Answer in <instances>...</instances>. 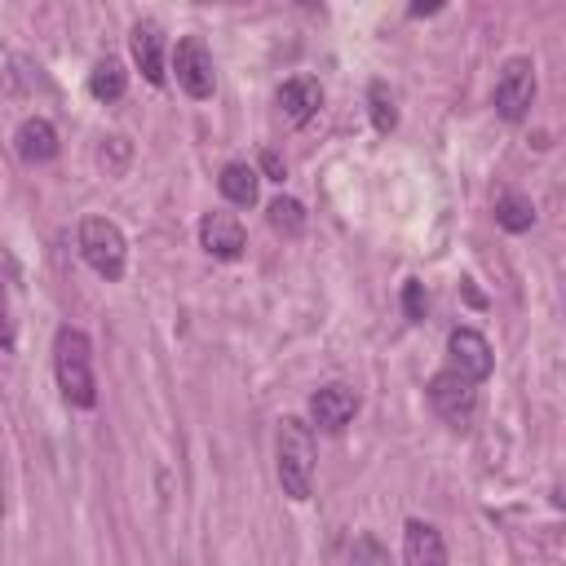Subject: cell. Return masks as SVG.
I'll return each mask as SVG.
<instances>
[{
  "label": "cell",
  "instance_id": "8fae6325",
  "mask_svg": "<svg viewBox=\"0 0 566 566\" xmlns=\"http://www.w3.org/2000/svg\"><path fill=\"white\" fill-rule=\"evenodd\" d=\"M402 566H447V544L433 522L411 517L402 526Z\"/></svg>",
  "mask_w": 566,
  "mask_h": 566
},
{
  "label": "cell",
  "instance_id": "7402d4cb",
  "mask_svg": "<svg viewBox=\"0 0 566 566\" xmlns=\"http://www.w3.org/2000/svg\"><path fill=\"white\" fill-rule=\"evenodd\" d=\"M261 168H265L270 181H283V159H279L274 150H261Z\"/></svg>",
  "mask_w": 566,
  "mask_h": 566
},
{
  "label": "cell",
  "instance_id": "44dd1931",
  "mask_svg": "<svg viewBox=\"0 0 566 566\" xmlns=\"http://www.w3.org/2000/svg\"><path fill=\"white\" fill-rule=\"evenodd\" d=\"M0 349H13V305H9V283L0 274Z\"/></svg>",
  "mask_w": 566,
  "mask_h": 566
},
{
  "label": "cell",
  "instance_id": "9c48e42d",
  "mask_svg": "<svg viewBox=\"0 0 566 566\" xmlns=\"http://www.w3.org/2000/svg\"><path fill=\"white\" fill-rule=\"evenodd\" d=\"M199 243H203V252H212L217 261H234V256L243 252L248 234H243V221H239L234 212H203V221H199Z\"/></svg>",
  "mask_w": 566,
  "mask_h": 566
},
{
  "label": "cell",
  "instance_id": "30bf717a",
  "mask_svg": "<svg viewBox=\"0 0 566 566\" xmlns=\"http://www.w3.org/2000/svg\"><path fill=\"white\" fill-rule=\"evenodd\" d=\"M133 44V62L150 84H164V27L155 18H137L128 31Z\"/></svg>",
  "mask_w": 566,
  "mask_h": 566
},
{
  "label": "cell",
  "instance_id": "e0dca14e",
  "mask_svg": "<svg viewBox=\"0 0 566 566\" xmlns=\"http://www.w3.org/2000/svg\"><path fill=\"white\" fill-rule=\"evenodd\" d=\"M367 106H371L376 133H394V128H398V106H394V93H389L385 80H371V84H367Z\"/></svg>",
  "mask_w": 566,
  "mask_h": 566
},
{
  "label": "cell",
  "instance_id": "8992f818",
  "mask_svg": "<svg viewBox=\"0 0 566 566\" xmlns=\"http://www.w3.org/2000/svg\"><path fill=\"white\" fill-rule=\"evenodd\" d=\"M172 75H177V84L190 93V97H212V53H208V44H203V35H181L177 40V49H172Z\"/></svg>",
  "mask_w": 566,
  "mask_h": 566
},
{
  "label": "cell",
  "instance_id": "4fadbf2b",
  "mask_svg": "<svg viewBox=\"0 0 566 566\" xmlns=\"http://www.w3.org/2000/svg\"><path fill=\"white\" fill-rule=\"evenodd\" d=\"M13 146L27 164H49L57 155V128L44 119V115H27L13 133Z\"/></svg>",
  "mask_w": 566,
  "mask_h": 566
},
{
  "label": "cell",
  "instance_id": "5b68a950",
  "mask_svg": "<svg viewBox=\"0 0 566 566\" xmlns=\"http://www.w3.org/2000/svg\"><path fill=\"white\" fill-rule=\"evenodd\" d=\"M429 407H433L455 433H464V429L473 424V416H478V385H473L469 376H460L455 367H447V371H438V376L429 380Z\"/></svg>",
  "mask_w": 566,
  "mask_h": 566
},
{
  "label": "cell",
  "instance_id": "ac0fdd59",
  "mask_svg": "<svg viewBox=\"0 0 566 566\" xmlns=\"http://www.w3.org/2000/svg\"><path fill=\"white\" fill-rule=\"evenodd\" d=\"M265 217H270V226H274L279 234H287V239L305 230V208H301L296 199H287V195H279V199L265 208Z\"/></svg>",
  "mask_w": 566,
  "mask_h": 566
},
{
  "label": "cell",
  "instance_id": "d6986e66",
  "mask_svg": "<svg viewBox=\"0 0 566 566\" xmlns=\"http://www.w3.org/2000/svg\"><path fill=\"white\" fill-rule=\"evenodd\" d=\"M349 566H394V562H389V548H385L376 535H354V544H349Z\"/></svg>",
  "mask_w": 566,
  "mask_h": 566
},
{
  "label": "cell",
  "instance_id": "7a4b0ae2",
  "mask_svg": "<svg viewBox=\"0 0 566 566\" xmlns=\"http://www.w3.org/2000/svg\"><path fill=\"white\" fill-rule=\"evenodd\" d=\"M53 376H57V389L71 407H93L97 402L93 345L80 327H57V336H53Z\"/></svg>",
  "mask_w": 566,
  "mask_h": 566
},
{
  "label": "cell",
  "instance_id": "6da1fadb",
  "mask_svg": "<svg viewBox=\"0 0 566 566\" xmlns=\"http://www.w3.org/2000/svg\"><path fill=\"white\" fill-rule=\"evenodd\" d=\"M314 460H318L314 429L301 416H283L279 433H274V473H279L283 495L310 500V491H314Z\"/></svg>",
  "mask_w": 566,
  "mask_h": 566
},
{
  "label": "cell",
  "instance_id": "603a6c76",
  "mask_svg": "<svg viewBox=\"0 0 566 566\" xmlns=\"http://www.w3.org/2000/svg\"><path fill=\"white\" fill-rule=\"evenodd\" d=\"M4 509H9V500H4V451H0V522H4Z\"/></svg>",
  "mask_w": 566,
  "mask_h": 566
},
{
  "label": "cell",
  "instance_id": "9a60e30c",
  "mask_svg": "<svg viewBox=\"0 0 566 566\" xmlns=\"http://www.w3.org/2000/svg\"><path fill=\"white\" fill-rule=\"evenodd\" d=\"M124 88H128V71H124L119 57H102V62H93V71H88V93H93L97 102H119Z\"/></svg>",
  "mask_w": 566,
  "mask_h": 566
},
{
  "label": "cell",
  "instance_id": "7c38bea8",
  "mask_svg": "<svg viewBox=\"0 0 566 566\" xmlns=\"http://www.w3.org/2000/svg\"><path fill=\"white\" fill-rule=\"evenodd\" d=\"M323 106V84L314 75H292L279 84V111L287 115V124H310Z\"/></svg>",
  "mask_w": 566,
  "mask_h": 566
},
{
  "label": "cell",
  "instance_id": "277c9868",
  "mask_svg": "<svg viewBox=\"0 0 566 566\" xmlns=\"http://www.w3.org/2000/svg\"><path fill=\"white\" fill-rule=\"evenodd\" d=\"M491 102H495V115L509 119V124H517V119L531 115V106H535V62L526 53H513L500 66L495 88H491Z\"/></svg>",
  "mask_w": 566,
  "mask_h": 566
},
{
  "label": "cell",
  "instance_id": "3957f363",
  "mask_svg": "<svg viewBox=\"0 0 566 566\" xmlns=\"http://www.w3.org/2000/svg\"><path fill=\"white\" fill-rule=\"evenodd\" d=\"M80 256L88 261V270H97L102 279H119L128 265V243L124 230L111 217H84L80 221Z\"/></svg>",
  "mask_w": 566,
  "mask_h": 566
},
{
  "label": "cell",
  "instance_id": "52a82bcc",
  "mask_svg": "<svg viewBox=\"0 0 566 566\" xmlns=\"http://www.w3.org/2000/svg\"><path fill=\"white\" fill-rule=\"evenodd\" d=\"M447 354H451V367H455L460 376H469L473 385L486 380L491 367H495V354H491V345H486V336H482L478 327H451Z\"/></svg>",
  "mask_w": 566,
  "mask_h": 566
},
{
  "label": "cell",
  "instance_id": "2e32d148",
  "mask_svg": "<svg viewBox=\"0 0 566 566\" xmlns=\"http://www.w3.org/2000/svg\"><path fill=\"white\" fill-rule=\"evenodd\" d=\"M495 221H500L504 230L522 234V230H531V226H535V203H531L526 195H513V190H504V195L495 199Z\"/></svg>",
  "mask_w": 566,
  "mask_h": 566
},
{
  "label": "cell",
  "instance_id": "ba28073f",
  "mask_svg": "<svg viewBox=\"0 0 566 566\" xmlns=\"http://www.w3.org/2000/svg\"><path fill=\"white\" fill-rule=\"evenodd\" d=\"M358 416V394L349 385H323L310 394V429L340 433Z\"/></svg>",
  "mask_w": 566,
  "mask_h": 566
},
{
  "label": "cell",
  "instance_id": "ffe728a7",
  "mask_svg": "<svg viewBox=\"0 0 566 566\" xmlns=\"http://www.w3.org/2000/svg\"><path fill=\"white\" fill-rule=\"evenodd\" d=\"M402 310H407L411 323H424L429 296H424V283H420V279H407V283H402Z\"/></svg>",
  "mask_w": 566,
  "mask_h": 566
},
{
  "label": "cell",
  "instance_id": "5bb4252c",
  "mask_svg": "<svg viewBox=\"0 0 566 566\" xmlns=\"http://www.w3.org/2000/svg\"><path fill=\"white\" fill-rule=\"evenodd\" d=\"M217 186H221V195H226L234 208H252V203H256V186H261V177H256V168H252V164L230 159V164L221 168Z\"/></svg>",
  "mask_w": 566,
  "mask_h": 566
}]
</instances>
